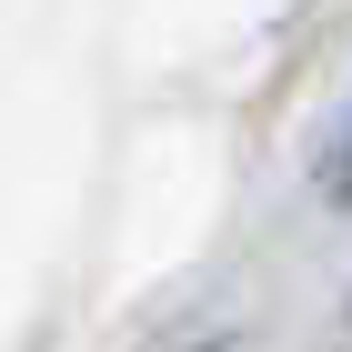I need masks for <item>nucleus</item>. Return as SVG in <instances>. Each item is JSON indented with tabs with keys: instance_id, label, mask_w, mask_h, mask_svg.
Returning <instances> with one entry per match:
<instances>
[{
	"instance_id": "nucleus-1",
	"label": "nucleus",
	"mask_w": 352,
	"mask_h": 352,
	"mask_svg": "<svg viewBox=\"0 0 352 352\" xmlns=\"http://www.w3.org/2000/svg\"><path fill=\"white\" fill-rule=\"evenodd\" d=\"M332 191H352V131H342V162H332Z\"/></svg>"
}]
</instances>
